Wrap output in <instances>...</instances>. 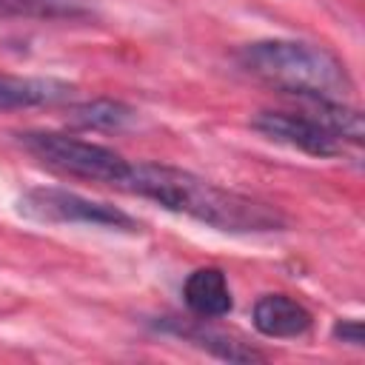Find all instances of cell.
<instances>
[{"label": "cell", "instance_id": "obj_6", "mask_svg": "<svg viewBox=\"0 0 365 365\" xmlns=\"http://www.w3.org/2000/svg\"><path fill=\"white\" fill-rule=\"evenodd\" d=\"M254 328L271 339H297L311 331V311L288 294H265L251 311Z\"/></svg>", "mask_w": 365, "mask_h": 365}, {"label": "cell", "instance_id": "obj_7", "mask_svg": "<svg viewBox=\"0 0 365 365\" xmlns=\"http://www.w3.org/2000/svg\"><path fill=\"white\" fill-rule=\"evenodd\" d=\"M74 94V86L57 77H17L0 74V111L57 106Z\"/></svg>", "mask_w": 365, "mask_h": 365}, {"label": "cell", "instance_id": "obj_11", "mask_svg": "<svg viewBox=\"0 0 365 365\" xmlns=\"http://www.w3.org/2000/svg\"><path fill=\"white\" fill-rule=\"evenodd\" d=\"M174 331H177L180 336H185V339H191V342H197V345L208 348L211 354H217V356L228 359V362H254V359H262V354H259V351L245 348L242 342H234V339H228L225 334L208 331V328H202V325H197V328L174 325Z\"/></svg>", "mask_w": 365, "mask_h": 365}, {"label": "cell", "instance_id": "obj_12", "mask_svg": "<svg viewBox=\"0 0 365 365\" xmlns=\"http://www.w3.org/2000/svg\"><path fill=\"white\" fill-rule=\"evenodd\" d=\"M331 334H334V339H336V342H345V345L362 348V325H359V319H336Z\"/></svg>", "mask_w": 365, "mask_h": 365}, {"label": "cell", "instance_id": "obj_10", "mask_svg": "<svg viewBox=\"0 0 365 365\" xmlns=\"http://www.w3.org/2000/svg\"><path fill=\"white\" fill-rule=\"evenodd\" d=\"M134 117V108L120 103V100H108V97H100V100H88V103H80L68 111V120L80 128H94V131H117L123 128L125 123H131Z\"/></svg>", "mask_w": 365, "mask_h": 365}, {"label": "cell", "instance_id": "obj_9", "mask_svg": "<svg viewBox=\"0 0 365 365\" xmlns=\"http://www.w3.org/2000/svg\"><path fill=\"white\" fill-rule=\"evenodd\" d=\"M0 14L26 20H86L94 14L91 0H0Z\"/></svg>", "mask_w": 365, "mask_h": 365}, {"label": "cell", "instance_id": "obj_3", "mask_svg": "<svg viewBox=\"0 0 365 365\" xmlns=\"http://www.w3.org/2000/svg\"><path fill=\"white\" fill-rule=\"evenodd\" d=\"M20 145L31 157H37L43 165L60 174L91 180V182H106L114 188L128 171V160H123L114 148L88 143L80 137H68L60 131H26L20 134Z\"/></svg>", "mask_w": 365, "mask_h": 365}, {"label": "cell", "instance_id": "obj_1", "mask_svg": "<svg viewBox=\"0 0 365 365\" xmlns=\"http://www.w3.org/2000/svg\"><path fill=\"white\" fill-rule=\"evenodd\" d=\"M117 188L225 234H265L282 231L288 225L277 205L220 188L185 168L163 163H128V171Z\"/></svg>", "mask_w": 365, "mask_h": 365}, {"label": "cell", "instance_id": "obj_8", "mask_svg": "<svg viewBox=\"0 0 365 365\" xmlns=\"http://www.w3.org/2000/svg\"><path fill=\"white\" fill-rule=\"evenodd\" d=\"M182 299L188 305V311L200 319H220L225 314H231L234 299H231V288L228 279L220 268H197L185 277L182 282Z\"/></svg>", "mask_w": 365, "mask_h": 365}, {"label": "cell", "instance_id": "obj_5", "mask_svg": "<svg viewBox=\"0 0 365 365\" xmlns=\"http://www.w3.org/2000/svg\"><path fill=\"white\" fill-rule=\"evenodd\" d=\"M251 125L274 140V143H282L288 148H297L302 154H311V157H339L345 154V143L311 111H259Z\"/></svg>", "mask_w": 365, "mask_h": 365}, {"label": "cell", "instance_id": "obj_4", "mask_svg": "<svg viewBox=\"0 0 365 365\" xmlns=\"http://www.w3.org/2000/svg\"><path fill=\"white\" fill-rule=\"evenodd\" d=\"M17 211L46 225H94L114 231H137V220L111 202H97L66 188H29L17 200Z\"/></svg>", "mask_w": 365, "mask_h": 365}, {"label": "cell", "instance_id": "obj_2", "mask_svg": "<svg viewBox=\"0 0 365 365\" xmlns=\"http://www.w3.org/2000/svg\"><path fill=\"white\" fill-rule=\"evenodd\" d=\"M237 63L257 80L294 97L345 100L354 88L345 63L325 46L305 40H257L240 48Z\"/></svg>", "mask_w": 365, "mask_h": 365}]
</instances>
